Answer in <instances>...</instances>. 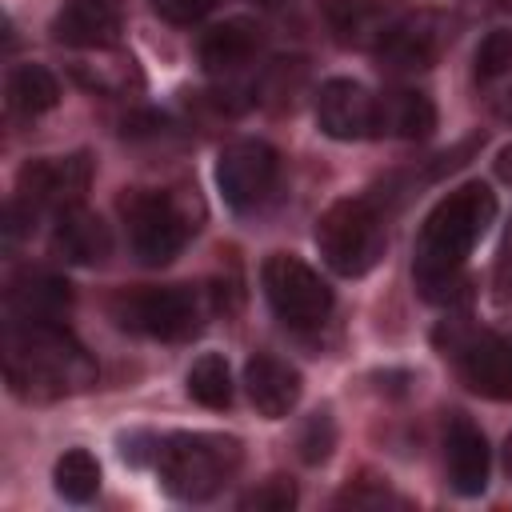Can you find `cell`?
<instances>
[{"label": "cell", "instance_id": "obj_9", "mask_svg": "<svg viewBox=\"0 0 512 512\" xmlns=\"http://www.w3.org/2000/svg\"><path fill=\"white\" fill-rule=\"evenodd\" d=\"M92 184V160L84 152H72V156H44V160H32L20 168L16 176V200H24L32 212H64V208H76L84 200Z\"/></svg>", "mask_w": 512, "mask_h": 512}, {"label": "cell", "instance_id": "obj_12", "mask_svg": "<svg viewBox=\"0 0 512 512\" xmlns=\"http://www.w3.org/2000/svg\"><path fill=\"white\" fill-rule=\"evenodd\" d=\"M124 28V0H64L52 20V36L64 48L96 52L112 48Z\"/></svg>", "mask_w": 512, "mask_h": 512}, {"label": "cell", "instance_id": "obj_31", "mask_svg": "<svg viewBox=\"0 0 512 512\" xmlns=\"http://www.w3.org/2000/svg\"><path fill=\"white\" fill-rule=\"evenodd\" d=\"M504 472H508V480H512V436L504 440Z\"/></svg>", "mask_w": 512, "mask_h": 512}, {"label": "cell", "instance_id": "obj_20", "mask_svg": "<svg viewBox=\"0 0 512 512\" xmlns=\"http://www.w3.org/2000/svg\"><path fill=\"white\" fill-rule=\"evenodd\" d=\"M4 96H8V108H12V112H20V116H40V112L56 108L60 84H56V76H52L44 64H16V68L8 72Z\"/></svg>", "mask_w": 512, "mask_h": 512}, {"label": "cell", "instance_id": "obj_3", "mask_svg": "<svg viewBox=\"0 0 512 512\" xmlns=\"http://www.w3.org/2000/svg\"><path fill=\"white\" fill-rule=\"evenodd\" d=\"M240 440L220 432H172L156 448L160 480L180 500H208L240 472Z\"/></svg>", "mask_w": 512, "mask_h": 512}, {"label": "cell", "instance_id": "obj_21", "mask_svg": "<svg viewBox=\"0 0 512 512\" xmlns=\"http://www.w3.org/2000/svg\"><path fill=\"white\" fill-rule=\"evenodd\" d=\"M72 72L88 92H108V96H124L128 88L140 84L136 60L112 48H96V60H76Z\"/></svg>", "mask_w": 512, "mask_h": 512}, {"label": "cell", "instance_id": "obj_8", "mask_svg": "<svg viewBox=\"0 0 512 512\" xmlns=\"http://www.w3.org/2000/svg\"><path fill=\"white\" fill-rule=\"evenodd\" d=\"M276 172H280L276 148L264 144V140H252V136L224 144V152L216 160L220 196L236 212H248L256 204H264L268 192H272V184H276Z\"/></svg>", "mask_w": 512, "mask_h": 512}, {"label": "cell", "instance_id": "obj_7", "mask_svg": "<svg viewBox=\"0 0 512 512\" xmlns=\"http://www.w3.org/2000/svg\"><path fill=\"white\" fill-rule=\"evenodd\" d=\"M124 216H128L132 252L144 264H168L172 256H180V248L196 228L168 192H132L124 200Z\"/></svg>", "mask_w": 512, "mask_h": 512}, {"label": "cell", "instance_id": "obj_28", "mask_svg": "<svg viewBox=\"0 0 512 512\" xmlns=\"http://www.w3.org/2000/svg\"><path fill=\"white\" fill-rule=\"evenodd\" d=\"M496 288H500V296H512V228H508V240H504L500 264H496Z\"/></svg>", "mask_w": 512, "mask_h": 512}, {"label": "cell", "instance_id": "obj_13", "mask_svg": "<svg viewBox=\"0 0 512 512\" xmlns=\"http://www.w3.org/2000/svg\"><path fill=\"white\" fill-rule=\"evenodd\" d=\"M440 44H444L440 20L428 16V12H416V16L388 20L380 40H376V52L400 72H416V68H428L440 56Z\"/></svg>", "mask_w": 512, "mask_h": 512}, {"label": "cell", "instance_id": "obj_14", "mask_svg": "<svg viewBox=\"0 0 512 512\" xmlns=\"http://www.w3.org/2000/svg\"><path fill=\"white\" fill-rule=\"evenodd\" d=\"M4 308H8V320L52 324V320H64V312L72 308V288L56 272H40V268L20 272L4 292Z\"/></svg>", "mask_w": 512, "mask_h": 512}, {"label": "cell", "instance_id": "obj_19", "mask_svg": "<svg viewBox=\"0 0 512 512\" xmlns=\"http://www.w3.org/2000/svg\"><path fill=\"white\" fill-rule=\"evenodd\" d=\"M436 128V104L416 88H392L376 96V136L424 140Z\"/></svg>", "mask_w": 512, "mask_h": 512}, {"label": "cell", "instance_id": "obj_30", "mask_svg": "<svg viewBox=\"0 0 512 512\" xmlns=\"http://www.w3.org/2000/svg\"><path fill=\"white\" fill-rule=\"evenodd\" d=\"M496 172H500V180H508V184H512V148H504V152H500Z\"/></svg>", "mask_w": 512, "mask_h": 512}, {"label": "cell", "instance_id": "obj_10", "mask_svg": "<svg viewBox=\"0 0 512 512\" xmlns=\"http://www.w3.org/2000/svg\"><path fill=\"white\" fill-rule=\"evenodd\" d=\"M460 380L488 400H512V336L504 332H468L452 344Z\"/></svg>", "mask_w": 512, "mask_h": 512}, {"label": "cell", "instance_id": "obj_23", "mask_svg": "<svg viewBox=\"0 0 512 512\" xmlns=\"http://www.w3.org/2000/svg\"><path fill=\"white\" fill-rule=\"evenodd\" d=\"M188 392L196 404L204 408H228L232 404V372L224 364V356L204 352L192 368H188Z\"/></svg>", "mask_w": 512, "mask_h": 512}, {"label": "cell", "instance_id": "obj_29", "mask_svg": "<svg viewBox=\"0 0 512 512\" xmlns=\"http://www.w3.org/2000/svg\"><path fill=\"white\" fill-rule=\"evenodd\" d=\"M496 116H500L504 124H512V88H504V92L496 96Z\"/></svg>", "mask_w": 512, "mask_h": 512}, {"label": "cell", "instance_id": "obj_4", "mask_svg": "<svg viewBox=\"0 0 512 512\" xmlns=\"http://www.w3.org/2000/svg\"><path fill=\"white\" fill-rule=\"evenodd\" d=\"M316 248L336 276H364L384 256L380 212L364 196H344L316 220Z\"/></svg>", "mask_w": 512, "mask_h": 512}, {"label": "cell", "instance_id": "obj_17", "mask_svg": "<svg viewBox=\"0 0 512 512\" xmlns=\"http://www.w3.org/2000/svg\"><path fill=\"white\" fill-rule=\"evenodd\" d=\"M260 44H264L260 28L252 20H244V16H236V20H224V24H216V28L204 32V40H200V64L212 76H232V72H240V68H248L256 60Z\"/></svg>", "mask_w": 512, "mask_h": 512}, {"label": "cell", "instance_id": "obj_32", "mask_svg": "<svg viewBox=\"0 0 512 512\" xmlns=\"http://www.w3.org/2000/svg\"><path fill=\"white\" fill-rule=\"evenodd\" d=\"M264 4H280V0H264Z\"/></svg>", "mask_w": 512, "mask_h": 512}, {"label": "cell", "instance_id": "obj_15", "mask_svg": "<svg viewBox=\"0 0 512 512\" xmlns=\"http://www.w3.org/2000/svg\"><path fill=\"white\" fill-rule=\"evenodd\" d=\"M244 388H248V400L260 416L268 420H280L296 408L300 400V372L268 352H256L248 364H244Z\"/></svg>", "mask_w": 512, "mask_h": 512}, {"label": "cell", "instance_id": "obj_6", "mask_svg": "<svg viewBox=\"0 0 512 512\" xmlns=\"http://www.w3.org/2000/svg\"><path fill=\"white\" fill-rule=\"evenodd\" d=\"M260 284H264L272 312L292 328H316L332 312V288L300 256L272 252L260 268Z\"/></svg>", "mask_w": 512, "mask_h": 512}, {"label": "cell", "instance_id": "obj_22", "mask_svg": "<svg viewBox=\"0 0 512 512\" xmlns=\"http://www.w3.org/2000/svg\"><path fill=\"white\" fill-rule=\"evenodd\" d=\"M52 480H56V492H60L64 500L84 504V500H92L96 488H100V464H96L92 452H84V448H68V452L56 460Z\"/></svg>", "mask_w": 512, "mask_h": 512}, {"label": "cell", "instance_id": "obj_27", "mask_svg": "<svg viewBox=\"0 0 512 512\" xmlns=\"http://www.w3.org/2000/svg\"><path fill=\"white\" fill-rule=\"evenodd\" d=\"M152 8L168 24H196L216 8V0H152Z\"/></svg>", "mask_w": 512, "mask_h": 512}, {"label": "cell", "instance_id": "obj_11", "mask_svg": "<svg viewBox=\"0 0 512 512\" xmlns=\"http://www.w3.org/2000/svg\"><path fill=\"white\" fill-rule=\"evenodd\" d=\"M316 124L332 140L376 136V96L356 80H324L316 92Z\"/></svg>", "mask_w": 512, "mask_h": 512}, {"label": "cell", "instance_id": "obj_1", "mask_svg": "<svg viewBox=\"0 0 512 512\" xmlns=\"http://www.w3.org/2000/svg\"><path fill=\"white\" fill-rule=\"evenodd\" d=\"M496 220V192L480 180L448 192L420 224L416 236V284L428 300L436 304H452L464 292V260L472 256L476 240L488 232V224Z\"/></svg>", "mask_w": 512, "mask_h": 512}, {"label": "cell", "instance_id": "obj_26", "mask_svg": "<svg viewBox=\"0 0 512 512\" xmlns=\"http://www.w3.org/2000/svg\"><path fill=\"white\" fill-rule=\"evenodd\" d=\"M332 444H336L332 416H328V412H316V416L304 424V432H300V456H304L308 464H320V460L332 452Z\"/></svg>", "mask_w": 512, "mask_h": 512}, {"label": "cell", "instance_id": "obj_18", "mask_svg": "<svg viewBox=\"0 0 512 512\" xmlns=\"http://www.w3.org/2000/svg\"><path fill=\"white\" fill-rule=\"evenodd\" d=\"M52 248L68 264H100L112 252V232H108V224L96 212H88L84 204H76V208L56 212Z\"/></svg>", "mask_w": 512, "mask_h": 512}, {"label": "cell", "instance_id": "obj_24", "mask_svg": "<svg viewBox=\"0 0 512 512\" xmlns=\"http://www.w3.org/2000/svg\"><path fill=\"white\" fill-rule=\"evenodd\" d=\"M512 68V28H492L476 48V76L496 80Z\"/></svg>", "mask_w": 512, "mask_h": 512}, {"label": "cell", "instance_id": "obj_16", "mask_svg": "<svg viewBox=\"0 0 512 512\" xmlns=\"http://www.w3.org/2000/svg\"><path fill=\"white\" fill-rule=\"evenodd\" d=\"M444 452H448V476H452V488L460 496H480L488 488V468H492V456H488V440L484 432L456 416L448 424V436H444Z\"/></svg>", "mask_w": 512, "mask_h": 512}, {"label": "cell", "instance_id": "obj_25", "mask_svg": "<svg viewBox=\"0 0 512 512\" xmlns=\"http://www.w3.org/2000/svg\"><path fill=\"white\" fill-rule=\"evenodd\" d=\"M292 504H296V488L284 476H272L260 488H252V492L240 496V508L244 512H288Z\"/></svg>", "mask_w": 512, "mask_h": 512}, {"label": "cell", "instance_id": "obj_5", "mask_svg": "<svg viewBox=\"0 0 512 512\" xmlns=\"http://www.w3.org/2000/svg\"><path fill=\"white\" fill-rule=\"evenodd\" d=\"M112 320L152 340H188L204 324V304L192 288H132L112 296Z\"/></svg>", "mask_w": 512, "mask_h": 512}, {"label": "cell", "instance_id": "obj_2", "mask_svg": "<svg viewBox=\"0 0 512 512\" xmlns=\"http://www.w3.org/2000/svg\"><path fill=\"white\" fill-rule=\"evenodd\" d=\"M4 376L20 400H60L96 384V360L64 328L52 324H4Z\"/></svg>", "mask_w": 512, "mask_h": 512}]
</instances>
